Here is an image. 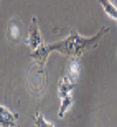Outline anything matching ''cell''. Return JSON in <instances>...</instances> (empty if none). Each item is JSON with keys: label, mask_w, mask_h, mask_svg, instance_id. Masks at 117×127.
I'll list each match as a JSON object with an SVG mask.
<instances>
[{"label": "cell", "mask_w": 117, "mask_h": 127, "mask_svg": "<svg viewBox=\"0 0 117 127\" xmlns=\"http://www.w3.org/2000/svg\"><path fill=\"white\" fill-rule=\"evenodd\" d=\"M109 32V27H102L99 30L94 36H89V38H84L81 36L78 32H71L69 36L61 40L58 43H53V45H46L50 53L51 51H58L64 56H78L81 58L84 53H88L89 50H94V48L99 45L101 38Z\"/></svg>", "instance_id": "obj_1"}, {"label": "cell", "mask_w": 117, "mask_h": 127, "mask_svg": "<svg viewBox=\"0 0 117 127\" xmlns=\"http://www.w3.org/2000/svg\"><path fill=\"white\" fill-rule=\"evenodd\" d=\"M74 84L76 83L73 79H69L68 76H63L58 81V96H59V101H61L59 112H58L59 117H64V114L68 112V109L73 104V89H74Z\"/></svg>", "instance_id": "obj_2"}, {"label": "cell", "mask_w": 117, "mask_h": 127, "mask_svg": "<svg viewBox=\"0 0 117 127\" xmlns=\"http://www.w3.org/2000/svg\"><path fill=\"white\" fill-rule=\"evenodd\" d=\"M27 45L33 50H38L40 46L45 45L43 41V36L40 30H38V23H36V18H31V23H30V33H28V38H27Z\"/></svg>", "instance_id": "obj_3"}, {"label": "cell", "mask_w": 117, "mask_h": 127, "mask_svg": "<svg viewBox=\"0 0 117 127\" xmlns=\"http://www.w3.org/2000/svg\"><path fill=\"white\" fill-rule=\"evenodd\" d=\"M7 38L12 43H18L22 40V22L17 18L10 20L8 27H7Z\"/></svg>", "instance_id": "obj_4"}, {"label": "cell", "mask_w": 117, "mask_h": 127, "mask_svg": "<svg viewBox=\"0 0 117 127\" xmlns=\"http://www.w3.org/2000/svg\"><path fill=\"white\" fill-rule=\"evenodd\" d=\"M79 71H81V63L78 56H69V61H68V78L73 79L76 83L78 78H79Z\"/></svg>", "instance_id": "obj_5"}, {"label": "cell", "mask_w": 117, "mask_h": 127, "mask_svg": "<svg viewBox=\"0 0 117 127\" xmlns=\"http://www.w3.org/2000/svg\"><path fill=\"white\" fill-rule=\"evenodd\" d=\"M15 122H17V114L8 111L5 106H0V126L10 127V126H15Z\"/></svg>", "instance_id": "obj_6"}, {"label": "cell", "mask_w": 117, "mask_h": 127, "mask_svg": "<svg viewBox=\"0 0 117 127\" xmlns=\"http://www.w3.org/2000/svg\"><path fill=\"white\" fill-rule=\"evenodd\" d=\"M99 3L102 5L104 12H106V13H107L111 18L117 20V7H116V5H112L109 0H99Z\"/></svg>", "instance_id": "obj_7"}, {"label": "cell", "mask_w": 117, "mask_h": 127, "mask_svg": "<svg viewBox=\"0 0 117 127\" xmlns=\"http://www.w3.org/2000/svg\"><path fill=\"white\" fill-rule=\"evenodd\" d=\"M35 126H38V127H50L51 126L53 127L55 124H51L50 121H46L41 114H36V116H35Z\"/></svg>", "instance_id": "obj_8"}, {"label": "cell", "mask_w": 117, "mask_h": 127, "mask_svg": "<svg viewBox=\"0 0 117 127\" xmlns=\"http://www.w3.org/2000/svg\"><path fill=\"white\" fill-rule=\"evenodd\" d=\"M116 22H117V20H116Z\"/></svg>", "instance_id": "obj_9"}]
</instances>
